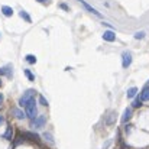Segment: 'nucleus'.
I'll return each mask as SVG.
<instances>
[{
	"label": "nucleus",
	"mask_w": 149,
	"mask_h": 149,
	"mask_svg": "<svg viewBox=\"0 0 149 149\" xmlns=\"http://www.w3.org/2000/svg\"><path fill=\"white\" fill-rule=\"evenodd\" d=\"M25 113H26V117H29L31 120H33V119H36L38 116V109H36V101L35 99H32L26 106H25Z\"/></svg>",
	"instance_id": "nucleus-1"
},
{
	"label": "nucleus",
	"mask_w": 149,
	"mask_h": 149,
	"mask_svg": "<svg viewBox=\"0 0 149 149\" xmlns=\"http://www.w3.org/2000/svg\"><path fill=\"white\" fill-rule=\"evenodd\" d=\"M35 97H36V91H35V90H28V91H25L23 96L19 99V106H20V107H25L31 100L35 99Z\"/></svg>",
	"instance_id": "nucleus-2"
},
{
	"label": "nucleus",
	"mask_w": 149,
	"mask_h": 149,
	"mask_svg": "<svg viewBox=\"0 0 149 149\" xmlns=\"http://www.w3.org/2000/svg\"><path fill=\"white\" fill-rule=\"evenodd\" d=\"M45 123H47V116L45 114H41V116H38L36 119H33L31 122V127H33V129H42V127H45Z\"/></svg>",
	"instance_id": "nucleus-3"
},
{
	"label": "nucleus",
	"mask_w": 149,
	"mask_h": 149,
	"mask_svg": "<svg viewBox=\"0 0 149 149\" xmlns=\"http://www.w3.org/2000/svg\"><path fill=\"white\" fill-rule=\"evenodd\" d=\"M130 64H132V54L127 52V51H125L122 54V67L123 68H129Z\"/></svg>",
	"instance_id": "nucleus-4"
},
{
	"label": "nucleus",
	"mask_w": 149,
	"mask_h": 149,
	"mask_svg": "<svg viewBox=\"0 0 149 149\" xmlns=\"http://www.w3.org/2000/svg\"><path fill=\"white\" fill-rule=\"evenodd\" d=\"M78 1H80V3H81V4H83V6H84V7H86V9H87V10L90 12V13L96 15L97 17H101V13H100L99 10H96V9H94L93 6H90V4H88V3H87L86 0H78Z\"/></svg>",
	"instance_id": "nucleus-5"
},
{
	"label": "nucleus",
	"mask_w": 149,
	"mask_h": 149,
	"mask_svg": "<svg viewBox=\"0 0 149 149\" xmlns=\"http://www.w3.org/2000/svg\"><path fill=\"white\" fill-rule=\"evenodd\" d=\"M103 39H104L106 42H114V41H116V33H114L113 31H106V32L103 33Z\"/></svg>",
	"instance_id": "nucleus-6"
},
{
	"label": "nucleus",
	"mask_w": 149,
	"mask_h": 149,
	"mask_svg": "<svg viewBox=\"0 0 149 149\" xmlns=\"http://www.w3.org/2000/svg\"><path fill=\"white\" fill-rule=\"evenodd\" d=\"M12 113H13V116H15L16 119H19V120H23V119L26 117V113H23L20 109H13Z\"/></svg>",
	"instance_id": "nucleus-7"
},
{
	"label": "nucleus",
	"mask_w": 149,
	"mask_h": 149,
	"mask_svg": "<svg viewBox=\"0 0 149 149\" xmlns=\"http://www.w3.org/2000/svg\"><path fill=\"white\" fill-rule=\"evenodd\" d=\"M0 74L1 75H6V77H12V65L9 64V65H6V67H3V68H0Z\"/></svg>",
	"instance_id": "nucleus-8"
},
{
	"label": "nucleus",
	"mask_w": 149,
	"mask_h": 149,
	"mask_svg": "<svg viewBox=\"0 0 149 149\" xmlns=\"http://www.w3.org/2000/svg\"><path fill=\"white\" fill-rule=\"evenodd\" d=\"M130 117H132V109L129 107V109H126V110L123 111V116H122V123H126L127 120H130Z\"/></svg>",
	"instance_id": "nucleus-9"
},
{
	"label": "nucleus",
	"mask_w": 149,
	"mask_h": 149,
	"mask_svg": "<svg viewBox=\"0 0 149 149\" xmlns=\"http://www.w3.org/2000/svg\"><path fill=\"white\" fill-rule=\"evenodd\" d=\"M3 138H4L6 141H12V139H13V127H12V126H7V129H6Z\"/></svg>",
	"instance_id": "nucleus-10"
},
{
	"label": "nucleus",
	"mask_w": 149,
	"mask_h": 149,
	"mask_svg": "<svg viewBox=\"0 0 149 149\" xmlns=\"http://www.w3.org/2000/svg\"><path fill=\"white\" fill-rule=\"evenodd\" d=\"M1 13H3L4 16L10 17V16H13V9H12L10 6H1Z\"/></svg>",
	"instance_id": "nucleus-11"
},
{
	"label": "nucleus",
	"mask_w": 149,
	"mask_h": 149,
	"mask_svg": "<svg viewBox=\"0 0 149 149\" xmlns=\"http://www.w3.org/2000/svg\"><path fill=\"white\" fill-rule=\"evenodd\" d=\"M116 116H117L116 111H110L109 116L106 117V123H107V125H113V123L116 122Z\"/></svg>",
	"instance_id": "nucleus-12"
},
{
	"label": "nucleus",
	"mask_w": 149,
	"mask_h": 149,
	"mask_svg": "<svg viewBox=\"0 0 149 149\" xmlns=\"http://www.w3.org/2000/svg\"><path fill=\"white\" fill-rule=\"evenodd\" d=\"M141 99H142V101H149V86H146V87L142 90Z\"/></svg>",
	"instance_id": "nucleus-13"
},
{
	"label": "nucleus",
	"mask_w": 149,
	"mask_h": 149,
	"mask_svg": "<svg viewBox=\"0 0 149 149\" xmlns=\"http://www.w3.org/2000/svg\"><path fill=\"white\" fill-rule=\"evenodd\" d=\"M23 136H25V138H29V139H32V141H35V142H39V136H38L36 133H32V132H25V133H23Z\"/></svg>",
	"instance_id": "nucleus-14"
},
{
	"label": "nucleus",
	"mask_w": 149,
	"mask_h": 149,
	"mask_svg": "<svg viewBox=\"0 0 149 149\" xmlns=\"http://www.w3.org/2000/svg\"><path fill=\"white\" fill-rule=\"evenodd\" d=\"M136 94H138V88H136V87H132V88H129V90H127V93H126L127 99H133Z\"/></svg>",
	"instance_id": "nucleus-15"
},
{
	"label": "nucleus",
	"mask_w": 149,
	"mask_h": 149,
	"mask_svg": "<svg viewBox=\"0 0 149 149\" xmlns=\"http://www.w3.org/2000/svg\"><path fill=\"white\" fill-rule=\"evenodd\" d=\"M19 16H20L22 19H25L28 23H32V19H31V16H29V15H28L25 10H20V12H19Z\"/></svg>",
	"instance_id": "nucleus-16"
},
{
	"label": "nucleus",
	"mask_w": 149,
	"mask_h": 149,
	"mask_svg": "<svg viewBox=\"0 0 149 149\" xmlns=\"http://www.w3.org/2000/svg\"><path fill=\"white\" fill-rule=\"evenodd\" d=\"M25 59H26V62H29V64H35V62H36V56L32 55V54H28V55L25 56Z\"/></svg>",
	"instance_id": "nucleus-17"
},
{
	"label": "nucleus",
	"mask_w": 149,
	"mask_h": 149,
	"mask_svg": "<svg viewBox=\"0 0 149 149\" xmlns=\"http://www.w3.org/2000/svg\"><path fill=\"white\" fill-rule=\"evenodd\" d=\"M23 72H25V75L29 78V81H35V75L31 72V70H23Z\"/></svg>",
	"instance_id": "nucleus-18"
},
{
	"label": "nucleus",
	"mask_w": 149,
	"mask_h": 149,
	"mask_svg": "<svg viewBox=\"0 0 149 149\" xmlns=\"http://www.w3.org/2000/svg\"><path fill=\"white\" fill-rule=\"evenodd\" d=\"M38 101H39V104H41V106H45V107L48 106V100L45 99L44 96H38Z\"/></svg>",
	"instance_id": "nucleus-19"
},
{
	"label": "nucleus",
	"mask_w": 149,
	"mask_h": 149,
	"mask_svg": "<svg viewBox=\"0 0 149 149\" xmlns=\"http://www.w3.org/2000/svg\"><path fill=\"white\" fill-rule=\"evenodd\" d=\"M132 106H133L135 109H139V107L142 106V99H135L133 103H132Z\"/></svg>",
	"instance_id": "nucleus-20"
},
{
	"label": "nucleus",
	"mask_w": 149,
	"mask_h": 149,
	"mask_svg": "<svg viewBox=\"0 0 149 149\" xmlns=\"http://www.w3.org/2000/svg\"><path fill=\"white\" fill-rule=\"evenodd\" d=\"M145 38V32H136L135 33V39H143Z\"/></svg>",
	"instance_id": "nucleus-21"
},
{
	"label": "nucleus",
	"mask_w": 149,
	"mask_h": 149,
	"mask_svg": "<svg viewBox=\"0 0 149 149\" xmlns=\"http://www.w3.org/2000/svg\"><path fill=\"white\" fill-rule=\"evenodd\" d=\"M44 138H45L47 141H49L51 143H54V139H52V136H51V133H44Z\"/></svg>",
	"instance_id": "nucleus-22"
},
{
	"label": "nucleus",
	"mask_w": 149,
	"mask_h": 149,
	"mask_svg": "<svg viewBox=\"0 0 149 149\" xmlns=\"http://www.w3.org/2000/svg\"><path fill=\"white\" fill-rule=\"evenodd\" d=\"M59 6H61V9H64V10H68V6H67L65 3H61Z\"/></svg>",
	"instance_id": "nucleus-23"
},
{
	"label": "nucleus",
	"mask_w": 149,
	"mask_h": 149,
	"mask_svg": "<svg viewBox=\"0 0 149 149\" xmlns=\"http://www.w3.org/2000/svg\"><path fill=\"white\" fill-rule=\"evenodd\" d=\"M130 127H132V126H126V129H125L126 133H130Z\"/></svg>",
	"instance_id": "nucleus-24"
},
{
	"label": "nucleus",
	"mask_w": 149,
	"mask_h": 149,
	"mask_svg": "<svg viewBox=\"0 0 149 149\" xmlns=\"http://www.w3.org/2000/svg\"><path fill=\"white\" fill-rule=\"evenodd\" d=\"M3 100H4V97H3V94H0V106L3 104Z\"/></svg>",
	"instance_id": "nucleus-25"
},
{
	"label": "nucleus",
	"mask_w": 149,
	"mask_h": 149,
	"mask_svg": "<svg viewBox=\"0 0 149 149\" xmlns=\"http://www.w3.org/2000/svg\"><path fill=\"white\" fill-rule=\"evenodd\" d=\"M3 122H4V119H3V116H0V125H1Z\"/></svg>",
	"instance_id": "nucleus-26"
},
{
	"label": "nucleus",
	"mask_w": 149,
	"mask_h": 149,
	"mask_svg": "<svg viewBox=\"0 0 149 149\" xmlns=\"http://www.w3.org/2000/svg\"><path fill=\"white\" fill-rule=\"evenodd\" d=\"M36 1H39V3H47V0H36Z\"/></svg>",
	"instance_id": "nucleus-27"
},
{
	"label": "nucleus",
	"mask_w": 149,
	"mask_h": 149,
	"mask_svg": "<svg viewBox=\"0 0 149 149\" xmlns=\"http://www.w3.org/2000/svg\"><path fill=\"white\" fill-rule=\"evenodd\" d=\"M0 87H1V80H0Z\"/></svg>",
	"instance_id": "nucleus-28"
}]
</instances>
